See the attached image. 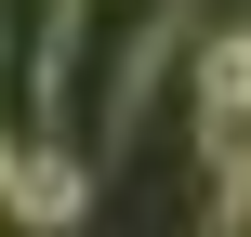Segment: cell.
Segmentation results:
<instances>
[{"label":"cell","instance_id":"obj_1","mask_svg":"<svg viewBox=\"0 0 251 237\" xmlns=\"http://www.w3.org/2000/svg\"><path fill=\"white\" fill-rule=\"evenodd\" d=\"M0 198H13L26 224H79V198H93V158H79L66 132H26V145H13V172H0Z\"/></svg>","mask_w":251,"mask_h":237},{"label":"cell","instance_id":"obj_3","mask_svg":"<svg viewBox=\"0 0 251 237\" xmlns=\"http://www.w3.org/2000/svg\"><path fill=\"white\" fill-rule=\"evenodd\" d=\"M0 172H13V132H0Z\"/></svg>","mask_w":251,"mask_h":237},{"label":"cell","instance_id":"obj_2","mask_svg":"<svg viewBox=\"0 0 251 237\" xmlns=\"http://www.w3.org/2000/svg\"><path fill=\"white\" fill-rule=\"evenodd\" d=\"M225 40H238V53H251V13H238V26H225Z\"/></svg>","mask_w":251,"mask_h":237}]
</instances>
